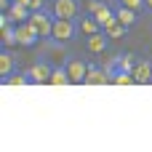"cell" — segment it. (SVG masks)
Masks as SVG:
<instances>
[{
	"instance_id": "obj_19",
	"label": "cell",
	"mask_w": 152,
	"mask_h": 152,
	"mask_svg": "<svg viewBox=\"0 0 152 152\" xmlns=\"http://www.w3.org/2000/svg\"><path fill=\"white\" fill-rule=\"evenodd\" d=\"M0 32H3V48H13V45H19L16 24H11V27H5V29H0Z\"/></svg>"
},
{
	"instance_id": "obj_4",
	"label": "cell",
	"mask_w": 152,
	"mask_h": 152,
	"mask_svg": "<svg viewBox=\"0 0 152 152\" xmlns=\"http://www.w3.org/2000/svg\"><path fill=\"white\" fill-rule=\"evenodd\" d=\"M88 11L94 13V19H96L102 27L115 19V5H110V3H104V0H91V3H88Z\"/></svg>"
},
{
	"instance_id": "obj_5",
	"label": "cell",
	"mask_w": 152,
	"mask_h": 152,
	"mask_svg": "<svg viewBox=\"0 0 152 152\" xmlns=\"http://www.w3.org/2000/svg\"><path fill=\"white\" fill-rule=\"evenodd\" d=\"M75 24H77V32L80 35H96V32H102V24L94 19V13L91 11H80L77 13V19H75Z\"/></svg>"
},
{
	"instance_id": "obj_23",
	"label": "cell",
	"mask_w": 152,
	"mask_h": 152,
	"mask_svg": "<svg viewBox=\"0 0 152 152\" xmlns=\"http://www.w3.org/2000/svg\"><path fill=\"white\" fill-rule=\"evenodd\" d=\"M29 8L32 11H45L48 8V0H29Z\"/></svg>"
},
{
	"instance_id": "obj_25",
	"label": "cell",
	"mask_w": 152,
	"mask_h": 152,
	"mask_svg": "<svg viewBox=\"0 0 152 152\" xmlns=\"http://www.w3.org/2000/svg\"><path fill=\"white\" fill-rule=\"evenodd\" d=\"M144 13H152V0H144Z\"/></svg>"
},
{
	"instance_id": "obj_21",
	"label": "cell",
	"mask_w": 152,
	"mask_h": 152,
	"mask_svg": "<svg viewBox=\"0 0 152 152\" xmlns=\"http://www.w3.org/2000/svg\"><path fill=\"white\" fill-rule=\"evenodd\" d=\"M112 83H115V86H131V83H136V80H134V72H120Z\"/></svg>"
},
{
	"instance_id": "obj_9",
	"label": "cell",
	"mask_w": 152,
	"mask_h": 152,
	"mask_svg": "<svg viewBox=\"0 0 152 152\" xmlns=\"http://www.w3.org/2000/svg\"><path fill=\"white\" fill-rule=\"evenodd\" d=\"M134 80H136L139 86L152 83V61H150V59H142V61H136V67H134Z\"/></svg>"
},
{
	"instance_id": "obj_1",
	"label": "cell",
	"mask_w": 152,
	"mask_h": 152,
	"mask_svg": "<svg viewBox=\"0 0 152 152\" xmlns=\"http://www.w3.org/2000/svg\"><path fill=\"white\" fill-rule=\"evenodd\" d=\"M53 11H32V16H29V24L40 32V37H51L53 35Z\"/></svg>"
},
{
	"instance_id": "obj_11",
	"label": "cell",
	"mask_w": 152,
	"mask_h": 152,
	"mask_svg": "<svg viewBox=\"0 0 152 152\" xmlns=\"http://www.w3.org/2000/svg\"><path fill=\"white\" fill-rule=\"evenodd\" d=\"M104 83H110V77H107L104 67L99 69V67L88 64V72H86V80H83V86H104Z\"/></svg>"
},
{
	"instance_id": "obj_16",
	"label": "cell",
	"mask_w": 152,
	"mask_h": 152,
	"mask_svg": "<svg viewBox=\"0 0 152 152\" xmlns=\"http://www.w3.org/2000/svg\"><path fill=\"white\" fill-rule=\"evenodd\" d=\"M5 86H32V77H29V69H16L13 75H8V77H0Z\"/></svg>"
},
{
	"instance_id": "obj_15",
	"label": "cell",
	"mask_w": 152,
	"mask_h": 152,
	"mask_svg": "<svg viewBox=\"0 0 152 152\" xmlns=\"http://www.w3.org/2000/svg\"><path fill=\"white\" fill-rule=\"evenodd\" d=\"M8 13H11V19H13L16 24H21V21H29L32 8H27V5H21V3H16V0H13V5L8 8Z\"/></svg>"
},
{
	"instance_id": "obj_18",
	"label": "cell",
	"mask_w": 152,
	"mask_h": 152,
	"mask_svg": "<svg viewBox=\"0 0 152 152\" xmlns=\"http://www.w3.org/2000/svg\"><path fill=\"white\" fill-rule=\"evenodd\" d=\"M51 86H69L72 80H69V72H67V67L61 64V67H53V72H51V80H48Z\"/></svg>"
},
{
	"instance_id": "obj_13",
	"label": "cell",
	"mask_w": 152,
	"mask_h": 152,
	"mask_svg": "<svg viewBox=\"0 0 152 152\" xmlns=\"http://www.w3.org/2000/svg\"><path fill=\"white\" fill-rule=\"evenodd\" d=\"M115 16H118L120 24H126V27H134L136 19H139V13H136L134 8H128V5H118V3H115Z\"/></svg>"
},
{
	"instance_id": "obj_14",
	"label": "cell",
	"mask_w": 152,
	"mask_h": 152,
	"mask_svg": "<svg viewBox=\"0 0 152 152\" xmlns=\"http://www.w3.org/2000/svg\"><path fill=\"white\" fill-rule=\"evenodd\" d=\"M13 72H16L13 53H11V48H3V53H0V77H8V75H13Z\"/></svg>"
},
{
	"instance_id": "obj_24",
	"label": "cell",
	"mask_w": 152,
	"mask_h": 152,
	"mask_svg": "<svg viewBox=\"0 0 152 152\" xmlns=\"http://www.w3.org/2000/svg\"><path fill=\"white\" fill-rule=\"evenodd\" d=\"M13 5V0H0V11H8Z\"/></svg>"
},
{
	"instance_id": "obj_2",
	"label": "cell",
	"mask_w": 152,
	"mask_h": 152,
	"mask_svg": "<svg viewBox=\"0 0 152 152\" xmlns=\"http://www.w3.org/2000/svg\"><path fill=\"white\" fill-rule=\"evenodd\" d=\"M51 11L56 19H69L75 21L77 13H80V0H53L51 3Z\"/></svg>"
},
{
	"instance_id": "obj_7",
	"label": "cell",
	"mask_w": 152,
	"mask_h": 152,
	"mask_svg": "<svg viewBox=\"0 0 152 152\" xmlns=\"http://www.w3.org/2000/svg\"><path fill=\"white\" fill-rule=\"evenodd\" d=\"M51 72H53V67H51L45 59H37V61L29 67V77H32V86H43V83H48V80H51Z\"/></svg>"
},
{
	"instance_id": "obj_6",
	"label": "cell",
	"mask_w": 152,
	"mask_h": 152,
	"mask_svg": "<svg viewBox=\"0 0 152 152\" xmlns=\"http://www.w3.org/2000/svg\"><path fill=\"white\" fill-rule=\"evenodd\" d=\"M16 35H19V45H27V48H32V45H37L40 43V32L29 24V21H21V24H16Z\"/></svg>"
},
{
	"instance_id": "obj_12",
	"label": "cell",
	"mask_w": 152,
	"mask_h": 152,
	"mask_svg": "<svg viewBox=\"0 0 152 152\" xmlns=\"http://www.w3.org/2000/svg\"><path fill=\"white\" fill-rule=\"evenodd\" d=\"M102 29H104V35H107L110 40H120V37H126V32H128V27H126V24H120V19H118V16H115L110 24H104Z\"/></svg>"
},
{
	"instance_id": "obj_10",
	"label": "cell",
	"mask_w": 152,
	"mask_h": 152,
	"mask_svg": "<svg viewBox=\"0 0 152 152\" xmlns=\"http://www.w3.org/2000/svg\"><path fill=\"white\" fill-rule=\"evenodd\" d=\"M107 40H110V37H107V35H104V29H102V32H96V35H88V37H86V48H88L91 53H104V51H107Z\"/></svg>"
},
{
	"instance_id": "obj_20",
	"label": "cell",
	"mask_w": 152,
	"mask_h": 152,
	"mask_svg": "<svg viewBox=\"0 0 152 152\" xmlns=\"http://www.w3.org/2000/svg\"><path fill=\"white\" fill-rule=\"evenodd\" d=\"M118 5H128V8H134L136 13H144V0H115Z\"/></svg>"
},
{
	"instance_id": "obj_17",
	"label": "cell",
	"mask_w": 152,
	"mask_h": 152,
	"mask_svg": "<svg viewBox=\"0 0 152 152\" xmlns=\"http://www.w3.org/2000/svg\"><path fill=\"white\" fill-rule=\"evenodd\" d=\"M104 72H107V77H110V83H112L120 72H126V69H123V56H112V59L104 64Z\"/></svg>"
},
{
	"instance_id": "obj_3",
	"label": "cell",
	"mask_w": 152,
	"mask_h": 152,
	"mask_svg": "<svg viewBox=\"0 0 152 152\" xmlns=\"http://www.w3.org/2000/svg\"><path fill=\"white\" fill-rule=\"evenodd\" d=\"M80 32H77V24L75 21H69V19H53V40H61V43H67V40H75Z\"/></svg>"
},
{
	"instance_id": "obj_22",
	"label": "cell",
	"mask_w": 152,
	"mask_h": 152,
	"mask_svg": "<svg viewBox=\"0 0 152 152\" xmlns=\"http://www.w3.org/2000/svg\"><path fill=\"white\" fill-rule=\"evenodd\" d=\"M134 67H136V56L134 53H123V69L126 72H134Z\"/></svg>"
},
{
	"instance_id": "obj_8",
	"label": "cell",
	"mask_w": 152,
	"mask_h": 152,
	"mask_svg": "<svg viewBox=\"0 0 152 152\" xmlns=\"http://www.w3.org/2000/svg\"><path fill=\"white\" fill-rule=\"evenodd\" d=\"M64 67H67V72H69V80H72L75 86L86 80V72H88V64H86L83 59H75V56H72V59H67V61H64Z\"/></svg>"
}]
</instances>
